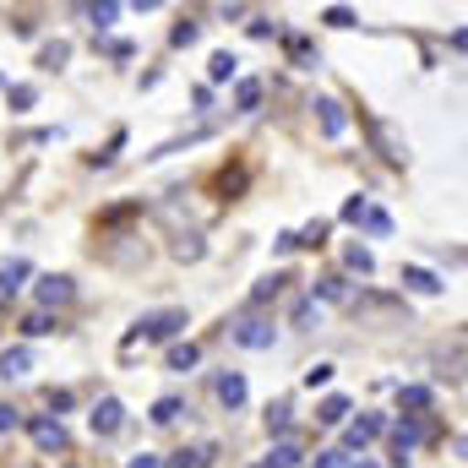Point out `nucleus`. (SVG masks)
Wrapping results in <instances>:
<instances>
[{
  "mask_svg": "<svg viewBox=\"0 0 468 468\" xmlns=\"http://www.w3.org/2000/svg\"><path fill=\"white\" fill-rule=\"evenodd\" d=\"M202 458H207V447L202 452H175L169 463H158V468H202Z\"/></svg>",
  "mask_w": 468,
  "mask_h": 468,
  "instance_id": "2f4dec72",
  "label": "nucleus"
},
{
  "mask_svg": "<svg viewBox=\"0 0 468 468\" xmlns=\"http://www.w3.org/2000/svg\"><path fill=\"white\" fill-rule=\"evenodd\" d=\"M186 327H191L186 311H180V305H164V311H153V316L136 322V338H147V344H175Z\"/></svg>",
  "mask_w": 468,
  "mask_h": 468,
  "instance_id": "f257e3e1",
  "label": "nucleus"
},
{
  "mask_svg": "<svg viewBox=\"0 0 468 468\" xmlns=\"http://www.w3.org/2000/svg\"><path fill=\"white\" fill-rule=\"evenodd\" d=\"M256 104H261V82H239V88H234V110H245V115H250Z\"/></svg>",
  "mask_w": 468,
  "mask_h": 468,
  "instance_id": "5701e85b",
  "label": "nucleus"
},
{
  "mask_svg": "<svg viewBox=\"0 0 468 468\" xmlns=\"http://www.w3.org/2000/svg\"><path fill=\"white\" fill-rule=\"evenodd\" d=\"M22 333H27V338H49V333H60V316L33 311V316H22Z\"/></svg>",
  "mask_w": 468,
  "mask_h": 468,
  "instance_id": "4468645a",
  "label": "nucleus"
},
{
  "mask_svg": "<svg viewBox=\"0 0 468 468\" xmlns=\"http://www.w3.org/2000/svg\"><path fill=\"white\" fill-rule=\"evenodd\" d=\"M294 245H311V250H316V245H327V224H322V218H316V224H305V229L294 234Z\"/></svg>",
  "mask_w": 468,
  "mask_h": 468,
  "instance_id": "a878e982",
  "label": "nucleus"
},
{
  "mask_svg": "<svg viewBox=\"0 0 468 468\" xmlns=\"http://www.w3.org/2000/svg\"><path fill=\"white\" fill-rule=\"evenodd\" d=\"M169 256H175V261H186V267H191V261H202V256H207V239H202V234H197V229L175 234V245H169Z\"/></svg>",
  "mask_w": 468,
  "mask_h": 468,
  "instance_id": "6e6552de",
  "label": "nucleus"
},
{
  "mask_svg": "<svg viewBox=\"0 0 468 468\" xmlns=\"http://www.w3.org/2000/svg\"><path fill=\"white\" fill-rule=\"evenodd\" d=\"M5 99H11V110H33V104H38V93H33V88H11Z\"/></svg>",
  "mask_w": 468,
  "mask_h": 468,
  "instance_id": "473e14b6",
  "label": "nucleus"
},
{
  "mask_svg": "<svg viewBox=\"0 0 468 468\" xmlns=\"http://www.w3.org/2000/svg\"><path fill=\"white\" fill-rule=\"evenodd\" d=\"M344 218H349V224L365 218V197H349V202H344Z\"/></svg>",
  "mask_w": 468,
  "mask_h": 468,
  "instance_id": "58836bf2",
  "label": "nucleus"
},
{
  "mask_svg": "<svg viewBox=\"0 0 468 468\" xmlns=\"http://www.w3.org/2000/svg\"><path fill=\"white\" fill-rule=\"evenodd\" d=\"M120 147H125V136L115 131V136H110V147H104V153H93V164H115V153H120Z\"/></svg>",
  "mask_w": 468,
  "mask_h": 468,
  "instance_id": "e433bc0d",
  "label": "nucleus"
},
{
  "mask_svg": "<svg viewBox=\"0 0 468 468\" xmlns=\"http://www.w3.org/2000/svg\"><path fill=\"white\" fill-rule=\"evenodd\" d=\"M27 272H33L27 261H5V267H0V300H11V294L22 289V278H27Z\"/></svg>",
  "mask_w": 468,
  "mask_h": 468,
  "instance_id": "2eb2a0df",
  "label": "nucleus"
},
{
  "mask_svg": "<svg viewBox=\"0 0 468 468\" xmlns=\"http://www.w3.org/2000/svg\"><path fill=\"white\" fill-rule=\"evenodd\" d=\"M180 409H186V403H180V398H158V403H153V414H147V420H153V425H175V420H180Z\"/></svg>",
  "mask_w": 468,
  "mask_h": 468,
  "instance_id": "6ab92c4d",
  "label": "nucleus"
},
{
  "mask_svg": "<svg viewBox=\"0 0 468 468\" xmlns=\"http://www.w3.org/2000/svg\"><path fill=\"white\" fill-rule=\"evenodd\" d=\"M370 136H376V153H381L387 164H409V142H403L387 120H376V125H370Z\"/></svg>",
  "mask_w": 468,
  "mask_h": 468,
  "instance_id": "423d86ee",
  "label": "nucleus"
},
{
  "mask_svg": "<svg viewBox=\"0 0 468 468\" xmlns=\"http://www.w3.org/2000/svg\"><path fill=\"white\" fill-rule=\"evenodd\" d=\"M256 468H272V463H256Z\"/></svg>",
  "mask_w": 468,
  "mask_h": 468,
  "instance_id": "c03bdc74",
  "label": "nucleus"
},
{
  "mask_svg": "<svg viewBox=\"0 0 468 468\" xmlns=\"http://www.w3.org/2000/svg\"><path fill=\"white\" fill-rule=\"evenodd\" d=\"M311 322H316V300H300L294 305V327H311Z\"/></svg>",
  "mask_w": 468,
  "mask_h": 468,
  "instance_id": "f704fd0d",
  "label": "nucleus"
},
{
  "mask_svg": "<svg viewBox=\"0 0 468 468\" xmlns=\"http://www.w3.org/2000/svg\"><path fill=\"white\" fill-rule=\"evenodd\" d=\"M16 425H22V414L11 403H0V431H16Z\"/></svg>",
  "mask_w": 468,
  "mask_h": 468,
  "instance_id": "ea45409f",
  "label": "nucleus"
},
{
  "mask_svg": "<svg viewBox=\"0 0 468 468\" xmlns=\"http://www.w3.org/2000/svg\"><path fill=\"white\" fill-rule=\"evenodd\" d=\"M27 436H33V447H38V452H71L66 425H60V420H49V414H33V420H27Z\"/></svg>",
  "mask_w": 468,
  "mask_h": 468,
  "instance_id": "f03ea898",
  "label": "nucleus"
},
{
  "mask_svg": "<svg viewBox=\"0 0 468 468\" xmlns=\"http://www.w3.org/2000/svg\"><path fill=\"white\" fill-rule=\"evenodd\" d=\"M66 468H77V463H66Z\"/></svg>",
  "mask_w": 468,
  "mask_h": 468,
  "instance_id": "a18cd8bd",
  "label": "nucleus"
},
{
  "mask_svg": "<svg viewBox=\"0 0 468 468\" xmlns=\"http://www.w3.org/2000/svg\"><path fill=\"white\" fill-rule=\"evenodd\" d=\"M289 414H294V409H289V398H278V403L267 409V431H272V436H283V431H289Z\"/></svg>",
  "mask_w": 468,
  "mask_h": 468,
  "instance_id": "b1692460",
  "label": "nucleus"
},
{
  "mask_svg": "<svg viewBox=\"0 0 468 468\" xmlns=\"http://www.w3.org/2000/svg\"><path fill=\"white\" fill-rule=\"evenodd\" d=\"M272 333H278V327H272L267 316H239V322H234V344H239V349H272Z\"/></svg>",
  "mask_w": 468,
  "mask_h": 468,
  "instance_id": "20e7f679",
  "label": "nucleus"
},
{
  "mask_svg": "<svg viewBox=\"0 0 468 468\" xmlns=\"http://www.w3.org/2000/svg\"><path fill=\"white\" fill-rule=\"evenodd\" d=\"M381 431H387V420H381V414H365V420L344 425V447H349V452H359V447H365V441H376Z\"/></svg>",
  "mask_w": 468,
  "mask_h": 468,
  "instance_id": "0eeeda50",
  "label": "nucleus"
},
{
  "mask_svg": "<svg viewBox=\"0 0 468 468\" xmlns=\"http://www.w3.org/2000/svg\"><path fill=\"white\" fill-rule=\"evenodd\" d=\"M403 289H414V294H441V278L425 272V267H403Z\"/></svg>",
  "mask_w": 468,
  "mask_h": 468,
  "instance_id": "9b49d317",
  "label": "nucleus"
},
{
  "mask_svg": "<svg viewBox=\"0 0 468 468\" xmlns=\"http://www.w3.org/2000/svg\"><path fill=\"white\" fill-rule=\"evenodd\" d=\"M333 370H338V365H311V370H305V387H311V392H316V387H327V381H333Z\"/></svg>",
  "mask_w": 468,
  "mask_h": 468,
  "instance_id": "c756f323",
  "label": "nucleus"
},
{
  "mask_svg": "<svg viewBox=\"0 0 468 468\" xmlns=\"http://www.w3.org/2000/svg\"><path fill=\"white\" fill-rule=\"evenodd\" d=\"M197 359H202V349H197V344H175V349H169V370H180V376H186Z\"/></svg>",
  "mask_w": 468,
  "mask_h": 468,
  "instance_id": "412c9836",
  "label": "nucleus"
},
{
  "mask_svg": "<svg viewBox=\"0 0 468 468\" xmlns=\"http://www.w3.org/2000/svg\"><path fill=\"white\" fill-rule=\"evenodd\" d=\"M316 468H354V463L344 458V452H322V458H316Z\"/></svg>",
  "mask_w": 468,
  "mask_h": 468,
  "instance_id": "a19ab883",
  "label": "nucleus"
},
{
  "mask_svg": "<svg viewBox=\"0 0 468 468\" xmlns=\"http://www.w3.org/2000/svg\"><path fill=\"white\" fill-rule=\"evenodd\" d=\"M354 468H376V463H354Z\"/></svg>",
  "mask_w": 468,
  "mask_h": 468,
  "instance_id": "37998d69",
  "label": "nucleus"
},
{
  "mask_svg": "<svg viewBox=\"0 0 468 468\" xmlns=\"http://www.w3.org/2000/svg\"><path fill=\"white\" fill-rule=\"evenodd\" d=\"M125 468H158V458H153V452H142V458H131Z\"/></svg>",
  "mask_w": 468,
  "mask_h": 468,
  "instance_id": "79ce46f5",
  "label": "nucleus"
},
{
  "mask_svg": "<svg viewBox=\"0 0 468 468\" xmlns=\"http://www.w3.org/2000/svg\"><path fill=\"white\" fill-rule=\"evenodd\" d=\"M316 420H322V425H344V420H349V398H327V403L316 409Z\"/></svg>",
  "mask_w": 468,
  "mask_h": 468,
  "instance_id": "aec40b11",
  "label": "nucleus"
},
{
  "mask_svg": "<svg viewBox=\"0 0 468 468\" xmlns=\"http://www.w3.org/2000/svg\"><path fill=\"white\" fill-rule=\"evenodd\" d=\"M316 300H349V283L344 278H322L316 283Z\"/></svg>",
  "mask_w": 468,
  "mask_h": 468,
  "instance_id": "cd10ccee",
  "label": "nucleus"
},
{
  "mask_svg": "<svg viewBox=\"0 0 468 468\" xmlns=\"http://www.w3.org/2000/svg\"><path fill=\"white\" fill-rule=\"evenodd\" d=\"M66 60H71V44H66V38H55V44L38 49V66H44V71H66Z\"/></svg>",
  "mask_w": 468,
  "mask_h": 468,
  "instance_id": "ddd939ff",
  "label": "nucleus"
},
{
  "mask_svg": "<svg viewBox=\"0 0 468 468\" xmlns=\"http://www.w3.org/2000/svg\"><path fill=\"white\" fill-rule=\"evenodd\" d=\"M344 261H349L354 272H376V256H370L365 245H349V250H344Z\"/></svg>",
  "mask_w": 468,
  "mask_h": 468,
  "instance_id": "393cba45",
  "label": "nucleus"
},
{
  "mask_svg": "<svg viewBox=\"0 0 468 468\" xmlns=\"http://www.w3.org/2000/svg\"><path fill=\"white\" fill-rule=\"evenodd\" d=\"M77 300V283L66 278V272H44L38 278V305L44 311H60V305H71Z\"/></svg>",
  "mask_w": 468,
  "mask_h": 468,
  "instance_id": "7ed1b4c3",
  "label": "nucleus"
},
{
  "mask_svg": "<svg viewBox=\"0 0 468 468\" xmlns=\"http://www.w3.org/2000/svg\"><path fill=\"white\" fill-rule=\"evenodd\" d=\"M218 403H224V409H245V376H239V370H224V376H218Z\"/></svg>",
  "mask_w": 468,
  "mask_h": 468,
  "instance_id": "1a4fd4ad",
  "label": "nucleus"
},
{
  "mask_svg": "<svg viewBox=\"0 0 468 468\" xmlns=\"http://www.w3.org/2000/svg\"><path fill=\"white\" fill-rule=\"evenodd\" d=\"M88 16H93V27H110L120 16V5H110V0H104V5H88Z\"/></svg>",
  "mask_w": 468,
  "mask_h": 468,
  "instance_id": "7c9ffc66",
  "label": "nucleus"
},
{
  "mask_svg": "<svg viewBox=\"0 0 468 468\" xmlns=\"http://www.w3.org/2000/svg\"><path fill=\"white\" fill-rule=\"evenodd\" d=\"M316 110H322V131H327V136H344L349 115H344V104H338V99H322Z\"/></svg>",
  "mask_w": 468,
  "mask_h": 468,
  "instance_id": "f8f14e48",
  "label": "nucleus"
},
{
  "mask_svg": "<svg viewBox=\"0 0 468 468\" xmlns=\"http://www.w3.org/2000/svg\"><path fill=\"white\" fill-rule=\"evenodd\" d=\"M322 22H327V27H354L359 16H354L349 5H327V11H322Z\"/></svg>",
  "mask_w": 468,
  "mask_h": 468,
  "instance_id": "c85d7f7f",
  "label": "nucleus"
},
{
  "mask_svg": "<svg viewBox=\"0 0 468 468\" xmlns=\"http://www.w3.org/2000/svg\"><path fill=\"white\" fill-rule=\"evenodd\" d=\"M283 283H289L283 272H278V278H261V283H256V294H250V305H267V300H272V294H278Z\"/></svg>",
  "mask_w": 468,
  "mask_h": 468,
  "instance_id": "bb28decb",
  "label": "nucleus"
},
{
  "mask_svg": "<svg viewBox=\"0 0 468 468\" xmlns=\"http://www.w3.org/2000/svg\"><path fill=\"white\" fill-rule=\"evenodd\" d=\"M44 403H49V409H55V420H60V414H66V409H71V392H66V387H60V392H55V387H49V392H44Z\"/></svg>",
  "mask_w": 468,
  "mask_h": 468,
  "instance_id": "72a5a7b5",
  "label": "nucleus"
},
{
  "mask_svg": "<svg viewBox=\"0 0 468 468\" xmlns=\"http://www.w3.org/2000/svg\"><path fill=\"white\" fill-rule=\"evenodd\" d=\"M27 370H33V354L27 349H5L0 354V376H5V381H22Z\"/></svg>",
  "mask_w": 468,
  "mask_h": 468,
  "instance_id": "9d476101",
  "label": "nucleus"
},
{
  "mask_svg": "<svg viewBox=\"0 0 468 468\" xmlns=\"http://www.w3.org/2000/svg\"><path fill=\"white\" fill-rule=\"evenodd\" d=\"M365 224H370V229H376V234H387V229H392V218H387L381 207H365Z\"/></svg>",
  "mask_w": 468,
  "mask_h": 468,
  "instance_id": "c9c22d12",
  "label": "nucleus"
},
{
  "mask_svg": "<svg viewBox=\"0 0 468 468\" xmlns=\"http://www.w3.org/2000/svg\"><path fill=\"white\" fill-rule=\"evenodd\" d=\"M289 55H294V60H300V66H311V60H316V55H311V44H305V38H289Z\"/></svg>",
  "mask_w": 468,
  "mask_h": 468,
  "instance_id": "4c0bfd02",
  "label": "nucleus"
},
{
  "mask_svg": "<svg viewBox=\"0 0 468 468\" xmlns=\"http://www.w3.org/2000/svg\"><path fill=\"white\" fill-rule=\"evenodd\" d=\"M197 38H202V22H191V16H180V22L169 27V44H175V49H191Z\"/></svg>",
  "mask_w": 468,
  "mask_h": 468,
  "instance_id": "dca6fc26",
  "label": "nucleus"
},
{
  "mask_svg": "<svg viewBox=\"0 0 468 468\" xmlns=\"http://www.w3.org/2000/svg\"><path fill=\"white\" fill-rule=\"evenodd\" d=\"M88 425H93V436H120L125 431V403L120 398H99L93 414H88Z\"/></svg>",
  "mask_w": 468,
  "mask_h": 468,
  "instance_id": "39448f33",
  "label": "nucleus"
},
{
  "mask_svg": "<svg viewBox=\"0 0 468 468\" xmlns=\"http://www.w3.org/2000/svg\"><path fill=\"white\" fill-rule=\"evenodd\" d=\"M398 409H409V420H414V414L431 409V392H425V387H403V392H398Z\"/></svg>",
  "mask_w": 468,
  "mask_h": 468,
  "instance_id": "f3484780",
  "label": "nucleus"
},
{
  "mask_svg": "<svg viewBox=\"0 0 468 468\" xmlns=\"http://www.w3.org/2000/svg\"><path fill=\"white\" fill-rule=\"evenodd\" d=\"M300 458H305V452H300V441H278L267 463H272V468H294V463H300Z\"/></svg>",
  "mask_w": 468,
  "mask_h": 468,
  "instance_id": "4be33fe9",
  "label": "nucleus"
},
{
  "mask_svg": "<svg viewBox=\"0 0 468 468\" xmlns=\"http://www.w3.org/2000/svg\"><path fill=\"white\" fill-rule=\"evenodd\" d=\"M234 71H239V60H234L229 49H218V55L207 60V77H213V82H229Z\"/></svg>",
  "mask_w": 468,
  "mask_h": 468,
  "instance_id": "a211bd4d",
  "label": "nucleus"
}]
</instances>
